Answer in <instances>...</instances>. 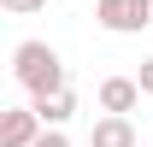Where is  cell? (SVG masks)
Wrapping results in <instances>:
<instances>
[{"instance_id":"obj_1","label":"cell","mask_w":153,"mask_h":147,"mask_svg":"<svg viewBox=\"0 0 153 147\" xmlns=\"http://www.w3.org/2000/svg\"><path fill=\"white\" fill-rule=\"evenodd\" d=\"M12 76L30 88V100H36V94L71 88V82H65V59H59L47 41H18V47H12Z\"/></svg>"},{"instance_id":"obj_2","label":"cell","mask_w":153,"mask_h":147,"mask_svg":"<svg viewBox=\"0 0 153 147\" xmlns=\"http://www.w3.org/2000/svg\"><path fill=\"white\" fill-rule=\"evenodd\" d=\"M94 18L112 36H141L153 24V0H94Z\"/></svg>"},{"instance_id":"obj_3","label":"cell","mask_w":153,"mask_h":147,"mask_svg":"<svg viewBox=\"0 0 153 147\" xmlns=\"http://www.w3.org/2000/svg\"><path fill=\"white\" fill-rule=\"evenodd\" d=\"M41 118H36V106H12L6 118H0V147H36L41 141Z\"/></svg>"},{"instance_id":"obj_4","label":"cell","mask_w":153,"mask_h":147,"mask_svg":"<svg viewBox=\"0 0 153 147\" xmlns=\"http://www.w3.org/2000/svg\"><path fill=\"white\" fill-rule=\"evenodd\" d=\"M135 106H141V82L135 76H106L100 82V112L106 118H130Z\"/></svg>"},{"instance_id":"obj_5","label":"cell","mask_w":153,"mask_h":147,"mask_svg":"<svg viewBox=\"0 0 153 147\" xmlns=\"http://www.w3.org/2000/svg\"><path fill=\"white\" fill-rule=\"evenodd\" d=\"M30 106H36V118H41L47 129H65V124H71V112H76V94H71V88H59V94H36Z\"/></svg>"},{"instance_id":"obj_6","label":"cell","mask_w":153,"mask_h":147,"mask_svg":"<svg viewBox=\"0 0 153 147\" xmlns=\"http://www.w3.org/2000/svg\"><path fill=\"white\" fill-rule=\"evenodd\" d=\"M88 147H135V124L130 118H94Z\"/></svg>"},{"instance_id":"obj_7","label":"cell","mask_w":153,"mask_h":147,"mask_svg":"<svg viewBox=\"0 0 153 147\" xmlns=\"http://www.w3.org/2000/svg\"><path fill=\"white\" fill-rule=\"evenodd\" d=\"M0 6H6V12H18V18H30V12H41V6H47V0H0Z\"/></svg>"},{"instance_id":"obj_8","label":"cell","mask_w":153,"mask_h":147,"mask_svg":"<svg viewBox=\"0 0 153 147\" xmlns=\"http://www.w3.org/2000/svg\"><path fill=\"white\" fill-rule=\"evenodd\" d=\"M36 147H71V135H65V129H41V141Z\"/></svg>"},{"instance_id":"obj_9","label":"cell","mask_w":153,"mask_h":147,"mask_svg":"<svg viewBox=\"0 0 153 147\" xmlns=\"http://www.w3.org/2000/svg\"><path fill=\"white\" fill-rule=\"evenodd\" d=\"M135 82H141V94L153 100V59H141V71H135Z\"/></svg>"}]
</instances>
